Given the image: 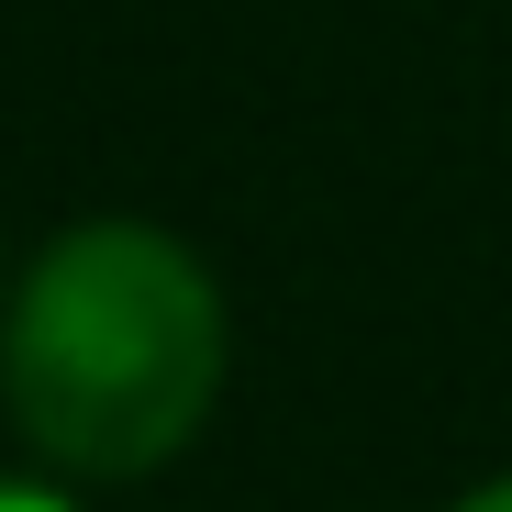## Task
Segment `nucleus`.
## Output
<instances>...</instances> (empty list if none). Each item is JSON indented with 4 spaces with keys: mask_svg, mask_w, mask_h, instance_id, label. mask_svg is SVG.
<instances>
[{
    "mask_svg": "<svg viewBox=\"0 0 512 512\" xmlns=\"http://www.w3.org/2000/svg\"><path fill=\"white\" fill-rule=\"evenodd\" d=\"M234 368V312L190 234L67 223L0 301V412L56 479H156Z\"/></svg>",
    "mask_w": 512,
    "mask_h": 512,
    "instance_id": "nucleus-1",
    "label": "nucleus"
},
{
    "mask_svg": "<svg viewBox=\"0 0 512 512\" xmlns=\"http://www.w3.org/2000/svg\"><path fill=\"white\" fill-rule=\"evenodd\" d=\"M0 512H78L56 479H0Z\"/></svg>",
    "mask_w": 512,
    "mask_h": 512,
    "instance_id": "nucleus-2",
    "label": "nucleus"
},
{
    "mask_svg": "<svg viewBox=\"0 0 512 512\" xmlns=\"http://www.w3.org/2000/svg\"><path fill=\"white\" fill-rule=\"evenodd\" d=\"M446 512H512V479H479V490H457Z\"/></svg>",
    "mask_w": 512,
    "mask_h": 512,
    "instance_id": "nucleus-3",
    "label": "nucleus"
},
{
    "mask_svg": "<svg viewBox=\"0 0 512 512\" xmlns=\"http://www.w3.org/2000/svg\"><path fill=\"white\" fill-rule=\"evenodd\" d=\"M0 301H12V256H0Z\"/></svg>",
    "mask_w": 512,
    "mask_h": 512,
    "instance_id": "nucleus-4",
    "label": "nucleus"
}]
</instances>
